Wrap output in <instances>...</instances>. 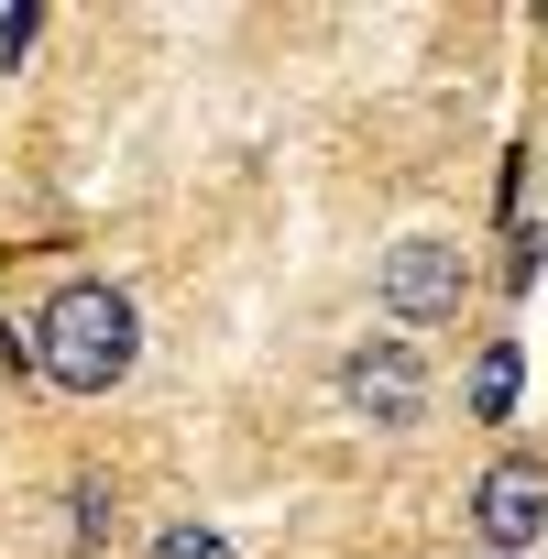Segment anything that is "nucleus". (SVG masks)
<instances>
[{
	"mask_svg": "<svg viewBox=\"0 0 548 559\" xmlns=\"http://www.w3.org/2000/svg\"><path fill=\"white\" fill-rule=\"evenodd\" d=\"M472 526H483V548H537L548 537V461H493L483 483H472Z\"/></svg>",
	"mask_w": 548,
	"mask_h": 559,
	"instance_id": "nucleus-4",
	"label": "nucleus"
},
{
	"mask_svg": "<svg viewBox=\"0 0 548 559\" xmlns=\"http://www.w3.org/2000/svg\"><path fill=\"white\" fill-rule=\"evenodd\" d=\"M483 559H504V548H483Z\"/></svg>",
	"mask_w": 548,
	"mask_h": 559,
	"instance_id": "nucleus-9",
	"label": "nucleus"
},
{
	"mask_svg": "<svg viewBox=\"0 0 548 559\" xmlns=\"http://www.w3.org/2000/svg\"><path fill=\"white\" fill-rule=\"evenodd\" d=\"M461 286H472V274H461V252H450V241H395V252L373 263V297H384L406 330L450 319V308H461Z\"/></svg>",
	"mask_w": 548,
	"mask_h": 559,
	"instance_id": "nucleus-3",
	"label": "nucleus"
},
{
	"mask_svg": "<svg viewBox=\"0 0 548 559\" xmlns=\"http://www.w3.org/2000/svg\"><path fill=\"white\" fill-rule=\"evenodd\" d=\"M34 23H45V12H34V0H23V12H0V56H12V67L34 56Z\"/></svg>",
	"mask_w": 548,
	"mask_h": 559,
	"instance_id": "nucleus-8",
	"label": "nucleus"
},
{
	"mask_svg": "<svg viewBox=\"0 0 548 559\" xmlns=\"http://www.w3.org/2000/svg\"><path fill=\"white\" fill-rule=\"evenodd\" d=\"M537 23H548V12H537Z\"/></svg>",
	"mask_w": 548,
	"mask_h": 559,
	"instance_id": "nucleus-10",
	"label": "nucleus"
},
{
	"mask_svg": "<svg viewBox=\"0 0 548 559\" xmlns=\"http://www.w3.org/2000/svg\"><path fill=\"white\" fill-rule=\"evenodd\" d=\"M132 352H143V319H132V286H110V274H67L34 319V373L56 395H110Z\"/></svg>",
	"mask_w": 548,
	"mask_h": 559,
	"instance_id": "nucleus-1",
	"label": "nucleus"
},
{
	"mask_svg": "<svg viewBox=\"0 0 548 559\" xmlns=\"http://www.w3.org/2000/svg\"><path fill=\"white\" fill-rule=\"evenodd\" d=\"M143 559H241V548H230L219 526H165V537H154Z\"/></svg>",
	"mask_w": 548,
	"mask_h": 559,
	"instance_id": "nucleus-7",
	"label": "nucleus"
},
{
	"mask_svg": "<svg viewBox=\"0 0 548 559\" xmlns=\"http://www.w3.org/2000/svg\"><path fill=\"white\" fill-rule=\"evenodd\" d=\"M110 526H121L110 472H78V493H67V548H110Z\"/></svg>",
	"mask_w": 548,
	"mask_h": 559,
	"instance_id": "nucleus-5",
	"label": "nucleus"
},
{
	"mask_svg": "<svg viewBox=\"0 0 548 559\" xmlns=\"http://www.w3.org/2000/svg\"><path fill=\"white\" fill-rule=\"evenodd\" d=\"M341 395H352V417H373V428H417V417H428V362H417L406 341H362V352L341 362Z\"/></svg>",
	"mask_w": 548,
	"mask_h": 559,
	"instance_id": "nucleus-2",
	"label": "nucleus"
},
{
	"mask_svg": "<svg viewBox=\"0 0 548 559\" xmlns=\"http://www.w3.org/2000/svg\"><path fill=\"white\" fill-rule=\"evenodd\" d=\"M515 373H526V362H515V341H493V352L472 362V406H483V417H504V406H515Z\"/></svg>",
	"mask_w": 548,
	"mask_h": 559,
	"instance_id": "nucleus-6",
	"label": "nucleus"
}]
</instances>
